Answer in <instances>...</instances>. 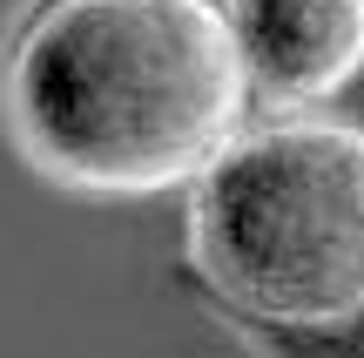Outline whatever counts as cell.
Listing matches in <instances>:
<instances>
[{
    "mask_svg": "<svg viewBox=\"0 0 364 358\" xmlns=\"http://www.w3.org/2000/svg\"><path fill=\"white\" fill-rule=\"evenodd\" d=\"M250 115H324L364 75V0H223Z\"/></svg>",
    "mask_w": 364,
    "mask_h": 358,
    "instance_id": "3",
    "label": "cell"
},
{
    "mask_svg": "<svg viewBox=\"0 0 364 358\" xmlns=\"http://www.w3.org/2000/svg\"><path fill=\"white\" fill-rule=\"evenodd\" d=\"M0 122L54 189H196L250 129L223 0H41L7 41Z\"/></svg>",
    "mask_w": 364,
    "mask_h": 358,
    "instance_id": "1",
    "label": "cell"
},
{
    "mask_svg": "<svg viewBox=\"0 0 364 358\" xmlns=\"http://www.w3.org/2000/svg\"><path fill=\"white\" fill-rule=\"evenodd\" d=\"M257 358H364V305L324 325H230Z\"/></svg>",
    "mask_w": 364,
    "mask_h": 358,
    "instance_id": "4",
    "label": "cell"
},
{
    "mask_svg": "<svg viewBox=\"0 0 364 358\" xmlns=\"http://www.w3.org/2000/svg\"><path fill=\"white\" fill-rule=\"evenodd\" d=\"M189 270L223 325H324L364 305V129L257 122L189 189Z\"/></svg>",
    "mask_w": 364,
    "mask_h": 358,
    "instance_id": "2",
    "label": "cell"
}]
</instances>
